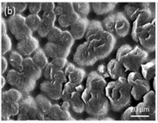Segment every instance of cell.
Segmentation results:
<instances>
[{"instance_id":"cell-18","label":"cell","mask_w":158,"mask_h":123,"mask_svg":"<svg viewBox=\"0 0 158 123\" xmlns=\"http://www.w3.org/2000/svg\"><path fill=\"white\" fill-rule=\"evenodd\" d=\"M150 84L147 80L144 78L138 79L131 85V96L134 97L135 100L139 101L142 99L143 96L145 95L147 92L150 91Z\"/></svg>"},{"instance_id":"cell-32","label":"cell","mask_w":158,"mask_h":123,"mask_svg":"<svg viewBox=\"0 0 158 123\" xmlns=\"http://www.w3.org/2000/svg\"><path fill=\"white\" fill-rule=\"evenodd\" d=\"M74 42H75V39L71 34V32L65 30V31H62L60 38L56 43L59 44V46H61L64 48L71 49L72 46L74 45Z\"/></svg>"},{"instance_id":"cell-3","label":"cell","mask_w":158,"mask_h":123,"mask_svg":"<svg viewBox=\"0 0 158 123\" xmlns=\"http://www.w3.org/2000/svg\"><path fill=\"white\" fill-rule=\"evenodd\" d=\"M24 94L17 89H10L2 94L3 118L9 119L10 116L19 114V105Z\"/></svg>"},{"instance_id":"cell-46","label":"cell","mask_w":158,"mask_h":123,"mask_svg":"<svg viewBox=\"0 0 158 123\" xmlns=\"http://www.w3.org/2000/svg\"><path fill=\"white\" fill-rule=\"evenodd\" d=\"M54 66H55L58 70H63L64 67L66 66V65L68 64V61L66 60V58H64V57H57L52 59L51 62Z\"/></svg>"},{"instance_id":"cell-37","label":"cell","mask_w":158,"mask_h":123,"mask_svg":"<svg viewBox=\"0 0 158 123\" xmlns=\"http://www.w3.org/2000/svg\"><path fill=\"white\" fill-rule=\"evenodd\" d=\"M9 11H10L12 13L11 16L13 15H21V13L26 10V8L28 7V4L27 3H9L6 4Z\"/></svg>"},{"instance_id":"cell-4","label":"cell","mask_w":158,"mask_h":123,"mask_svg":"<svg viewBox=\"0 0 158 123\" xmlns=\"http://www.w3.org/2000/svg\"><path fill=\"white\" fill-rule=\"evenodd\" d=\"M17 120L28 121V120H45V115L40 111L34 97L28 94H24L19 105V114Z\"/></svg>"},{"instance_id":"cell-26","label":"cell","mask_w":158,"mask_h":123,"mask_svg":"<svg viewBox=\"0 0 158 123\" xmlns=\"http://www.w3.org/2000/svg\"><path fill=\"white\" fill-rule=\"evenodd\" d=\"M116 3L107 2V3H93L91 6L96 15H104L113 11L115 9Z\"/></svg>"},{"instance_id":"cell-43","label":"cell","mask_w":158,"mask_h":123,"mask_svg":"<svg viewBox=\"0 0 158 123\" xmlns=\"http://www.w3.org/2000/svg\"><path fill=\"white\" fill-rule=\"evenodd\" d=\"M131 49H132V48L131 47L130 45H123V46H121L117 51L116 60H118L119 63H122L123 58L125 57V55H127Z\"/></svg>"},{"instance_id":"cell-39","label":"cell","mask_w":158,"mask_h":123,"mask_svg":"<svg viewBox=\"0 0 158 123\" xmlns=\"http://www.w3.org/2000/svg\"><path fill=\"white\" fill-rule=\"evenodd\" d=\"M53 27H54V23L41 19V22H40L39 28L37 29V32H38V34H39V36L40 37H47L48 33L50 32V30Z\"/></svg>"},{"instance_id":"cell-31","label":"cell","mask_w":158,"mask_h":123,"mask_svg":"<svg viewBox=\"0 0 158 123\" xmlns=\"http://www.w3.org/2000/svg\"><path fill=\"white\" fill-rule=\"evenodd\" d=\"M23 56L21 55L17 51L11 52L9 56V62L18 72H23Z\"/></svg>"},{"instance_id":"cell-2","label":"cell","mask_w":158,"mask_h":123,"mask_svg":"<svg viewBox=\"0 0 158 123\" xmlns=\"http://www.w3.org/2000/svg\"><path fill=\"white\" fill-rule=\"evenodd\" d=\"M85 111L94 117H104L109 110V101L105 91H95L85 88L82 94Z\"/></svg>"},{"instance_id":"cell-35","label":"cell","mask_w":158,"mask_h":123,"mask_svg":"<svg viewBox=\"0 0 158 123\" xmlns=\"http://www.w3.org/2000/svg\"><path fill=\"white\" fill-rule=\"evenodd\" d=\"M84 77H85V72L83 69L76 67L75 70L67 76V78L68 81H70L71 83H75V84H80L83 82Z\"/></svg>"},{"instance_id":"cell-47","label":"cell","mask_w":158,"mask_h":123,"mask_svg":"<svg viewBox=\"0 0 158 123\" xmlns=\"http://www.w3.org/2000/svg\"><path fill=\"white\" fill-rule=\"evenodd\" d=\"M52 80H54L56 82L63 84V83H65L67 82V76L65 75V73H64L63 70H58L54 73Z\"/></svg>"},{"instance_id":"cell-28","label":"cell","mask_w":158,"mask_h":123,"mask_svg":"<svg viewBox=\"0 0 158 123\" xmlns=\"http://www.w3.org/2000/svg\"><path fill=\"white\" fill-rule=\"evenodd\" d=\"M35 100L36 105H37L40 111L44 115H47L52 106L50 100L48 98V96H46L45 95H38L37 96H35Z\"/></svg>"},{"instance_id":"cell-56","label":"cell","mask_w":158,"mask_h":123,"mask_svg":"<svg viewBox=\"0 0 158 123\" xmlns=\"http://www.w3.org/2000/svg\"><path fill=\"white\" fill-rule=\"evenodd\" d=\"M60 106H61V108H63L64 110H69L71 108V103H70V102L63 101V103H62V104Z\"/></svg>"},{"instance_id":"cell-1","label":"cell","mask_w":158,"mask_h":123,"mask_svg":"<svg viewBox=\"0 0 158 123\" xmlns=\"http://www.w3.org/2000/svg\"><path fill=\"white\" fill-rule=\"evenodd\" d=\"M131 90V86L127 82V78L124 77L107 83L105 93L114 111H121L130 104Z\"/></svg>"},{"instance_id":"cell-5","label":"cell","mask_w":158,"mask_h":123,"mask_svg":"<svg viewBox=\"0 0 158 123\" xmlns=\"http://www.w3.org/2000/svg\"><path fill=\"white\" fill-rule=\"evenodd\" d=\"M6 80L10 85L19 90L23 94H28L35 88L36 80L27 75L24 72L10 70L6 76Z\"/></svg>"},{"instance_id":"cell-19","label":"cell","mask_w":158,"mask_h":123,"mask_svg":"<svg viewBox=\"0 0 158 123\" xmlns=\"http://www.w3.org/2000/svg\"><path fill=\"white\" fill-rule=\"evenodd\" d=\"M104 31L105 30L103 28L102 23H100L98 21H92L89 23L87 31L85 34L86 40L92 44L102 35Z\"/></svg>"},{"instance_id":"cell-17","label":"cell","mask_w":158,"mask_h":123,"mask_svg":"<svg viewBox=\"0 0 158 123\" xmlns=\"http://www.w3.org/2000/svg\"><path fill=\"white\" fill-rule=\"evenodd\" d=\"M45 120L48 121H71L73 120L69 110H64L58 104L52 105L51 109L47 115H45Z\"/></svg>"},{"instance_id":"cell-54","label":"cell","mask_w":158,"mask_h":123,"mask_svg":"<svg viewBox=\"0 0 158 123\" xmlns=\"http://www.w3.org/2000/svg\"><path fill=\"white\" fill-rule=\"evenodd\" d=\"M76 69V66L73 65V64L71 63H68L67 65H66V66L64 67V73H65V75L68 76L71 72H72L74 70Z\"/></svg>"},{"instance_id":"cell-49","label":"cell","mask_w":158,"mask_h":123,"mask_svg":"<svg viewBox=\"0 0 158 123\" xmlns=\"http://www.w3.org/2000/svg\"><path fill=\"white\" fill-rule=\"evenodd\" d=\"M142 78H143L142 74L139 72H131L129 75L127 76V82L129 83L131 86L133 84V83H134L136 80L142 79Z\"/></svg>"},{"instance_id":"cell-44","label":"cell","mask_w":158,"mask_h":123,"mask_svg":"<svg viewBox=\"0 0 158 123\" xmlns=\"http://www.w3.org/2000/svg\"><path fill=\"white\" fill-rule=\"evenodd\" d=\"M143 102L148 106L156 108V95L155 92L150 91L143 96Z\"/></svg>"},{"instance_id":"cell-38","label":"cell","mask_w":158,"mask_h":123,"mask_svg":"<svg viewBox=\"0 0 158 123\" xmlns=\"http://www.w3.org/2000/svg\"><path fill=\"white\" fill-rule=\"evenodd\" d=\"M40 22H41V18L38 15H31L30 14L26 17V24L28 28L33 31V33L37 31L40 24Z\"/></svg>"},{"instance_id":"cell-30","label":"cell","mask_w":158,"mask_h":123,"mask_svg":"<svg viewBox=\"0 0 158 123\" xmlns=\"http://www.w3.org/2000/svg\"><path fill=\"white\" fill-rule=\"evenodd\" d=\"M32 60H34L38 66H40V68L41 70H43L44 68L48 66V58L47 54L45 53L43 49L41 48H38L32 55Z\"/></svg>"},{"instance_id":"cell-12","label":"cell","mask_w":158,"mask_h":123,"mask_svg":"<svg viewBox=\"0 0 158 123\" xmlns=\"http://www.w3.org/2000/svg\"><path fill=\"white\" fill-rule=\"evenodd\" d=\"M40 91L52 100H59L63 91V84L54 80H46L40 84Z\"/></svg>"},{"instance_id":"cell-36","label":"cell","mask_w":158,"mask_h":123,"mask_svg":"<svg viewBox=\"0 0 158 123\" xmlns=\"http://www.w3.org/2000/svg\"><path fill=\"white\" fill-rule=\"evenodd\" d=\"M115 19H116V13L115 14H111L109 16H107L106 18H104L102 22V27L105 31L111 33V34H114V23Z\"/></svg>"},{"instance_id":"cell-48","label":"cell","mask_w":158,"mask_h":123,"mask_svg":"<svg viewBox=\"0 0 158 123\" xmlns=\"http://www.w3.org/2000/svg\"><path fill=\"white\" fill-rule=\"evenodd\" d=\"M28 11L31 15H38L42 8H41V3H29L28 4Z\"/></svg>"},{"instance_id":"cell-11","label":"cell","mask_w":158,"mask_h":123,"mask_svg":"<svg viewBox=\"0 0 158 123\" xmlns=\"http://www.w3.org/2000/svg\"><path fill=\"white\" fill-rule=\"evenodd\" d=\"M151 6L152 4H149L133 22L132 29H131V38L134 41L138 42V34L139 29L142 28L143 25L155 20V11L153 7Z\"/></svg>"},{"instance_id":"cell-10","label":"cell","mask_w":158,"mask_h":123,"mask_svg":"<svg viewBox=\"0 0 158 123\" xmlns=\"http://www.w3.org/2000/svg\"><path fill=\"white\" fill-rule=\"evenodd\" d=\"M138 42L149 52L156 49V25L155 20L143 25L138 34Z\"/></svg>"},{"instance_id":"cell-16","label":"cell","mask_w":158,"mask_h":123,"mask_svg":"<svg viewBox=\"0 0 158 123\" xmlns=\"http://www.w3.org/2000/svg\"><path fill=\"white\" fill-rule=\"evenodd\" d=\"M71 49L64 48L61 46H59V44L53 43V42H49L45 45L44 47V52L47 54L48 57L54 59L57 57H64V58H67L69 53H70Z\"/></svg>"},{"instance_id":"cell-33","label":"cell","mask_w":158,"mask_h":123,"mask_svg":"<svg viewBox=\"0 0 158 123\" xmlns=\"http://www.w3.org/2000/svg\"><path fill=\"white\" fill-rule=\"evenodd\" d=\"M73 7H74V11L81 18H86V16L89 15L90 11L89 3H85V2L73 3Z\"/></svg>"},{"instance_id":"cell-50","label":"cell","mask_w":158,"mask_h":123,"mask_svg":"<svg viewBox=\"0 0 158 123\" xmlns=\"http://www.w3.org/2000/svg\"><path fill=\"white\" fill-rule=\"evenodd\" d=\"M56 18H57V16H56L55 12L54 11H48V12H44L43 16H42V18L43 20L48 21V22H50V23H54L56 21Z\"/></svg>"},{"instance_id":"cell-52","label":"cell","mask_w":158,"mask_h":123,"mask_svg":"<svg viewBox=\"0 0 158 123\" xmlns=\"http://www.w3.org/2000/svg\"><path fill=\"white\" fill-rule=\"evenodd\" d=\"M56 7V4L53 2H49V3H41V8L44 12L54 11V9Z\"/></svg>"},{"instance_id":"cell-13","label":"cell","mask_w":158,"mask_h":123,"mask_svg":"<svg viewBox=\"0 0 158 123\" xmlns=\"http://www.w3.org/2000/svg\"><path fill=\"white\" fill-rule=\"evenodd\" d=\"M39 46V41L34 36H29L23 40H19L16 45V51L22 56L28 57L40 48Z\"/></svg>"},{"instance_id":"cell-34","label":"cell","mask_w":158,"mask_h":123,"mask_svg":"<svg viewBox=\"0 0 158 123\" xmlns=\"http://www.w3.org/2000/svg\"><path fill=\"white\" fill-rule=\"evenodd\" d=\"M71 11H74L73 3L71 2H61L56 4V7L54 9L56 16H62L64 14H67Z\"/></svg>"},{"instance_id":"cell-57","label":"cell","mask_w":158,"mask_h":123,"mask_svg":"<svg viewBox=\"0 0 158 123\" xmlns=\"http://www.w3.org/2000/svg\"><path fill=\"white\" fill-rule=\"evenodd\" d=\"M0 79H1V88H3L4 86V79L3 78V76L0 77Z\"/></svg>"},{"instance_id":"cell-24","label":"cell","mask_w":158,"mask_h":123,"mask_svg":"<svg viewBox=\"0 0 158 123\" xmlns=\"http://www.w3.org/2000/svg\"><path fill=\"white\" fill-rule=\"evenodd\" d=\"M89 22L86 18H79L71 27V34L75 40H80L85 36Z\"/></svg>"},{"instance_id":"cell-27","label":"cell","mask_w":158,"mask_h":123,"mask_svg":"<svg viewBox=\"0 0 158 123\" xmlns=\"http://www.w3.org/2000/svg\"><path fill=\"white\" fill-rule=\"evenodd\" d=\"M143 78L147 81L154 78L156 75V63L155 60H151L149 62L143 64L141 66Z\"/></svg>"},{"instance_id":"cell-41","label":"cell","mask_w":158,"mask_h":123,"mask_svg":"<svg viewBox=\"0 0 158 123\" xmlns=\"http://www.w3.org/2000/svg\"><path fill=\"white\" fill-rule=\"evenodd\" d=\"M42 71H43V72H42V74H43L44 78H45L46 79L52 80L53 76H54V73L58 71V69H57L51 62H49V63L48 64V66L44 68Z\"/></svg>"},{"instance_id":"cell-20","label":"cell","mask_w":158,"mask_h":123,"mask_svg":"<svg viewBox=\"0 0 158 123\" xmlns=\"http://www.w3.org/2000/svg\"><path fill=\"white\" fill-rule=\"evenodd\" d=\"M23 72L35 80H38L42 75V70L30 57H27L23 62Z\"/></svg>"},{"instance_id":"cell-15","label":"cell","mask_w":158,"mask_h":123,"mask_svg":"<svg viewBox=\"0 0 158 123\" xmlns=\"http://www.w3.org/2000/svg\"><path fill=\"white\" fill-rule=\"evenodd\" d=\"M107 82L97 72H91L87 78L86 88L95 91H105Z\"/></svg>"},{"instance_id":"cell-7","label":"cell","mask_w":158,"mask_h":123,"mask_svg":"<svg viewBox=\"0 0 158 123\" xmlns=\"http://www.w3.org/2000/svg\"><path fill=\"white\" fill-rule=\"evenodd\" d=\"M148 60V53L138 46H136L123 58L122 64L127 71L138 72L143 64Z\"/></svg>"},{"instance_id":"cell-21","label":"cell","mask_w":158,"mask_h":123,"mask_svg":"<svg viewBox=\"0 0 158 123\" xmlns=\"http://www.w3.org/2000/svg\"><path fill=\"white\" fill-rule=\"evenodd\" d=\"M138 121H153L156 119V108L148 106L142 102L135 107Z\"/></svg>"},{"instance_id":"cell-23","label":"cell","mask_w":158,"mask_h":123,"mask_svg":"<svg viewBox=\"0 0 158 123\" xmlns=\"http://www.w3.org/2000/svg\"><path fill=\"white\" fill-rule=\"evenodd\" d=\"M107 72L112 79L117 80L119 78L126 77V68L124 67L122 63H119L118 60H112L107 64Z\"/></svg>"},{"instance_id":"cell-22","label":"cell","mask_w":158,"mask_h":123,"mask_svg":"<svg viewBox=\"0 0 158 123\" xmlns=\"http://www.w3.org/2000/svg\"><path fill=\"white\" fill-rule=\"evenodd\" d=\"M150 4L147 3H129L124 7V14L128 19L133 21L139 16V14L146 8Z\"/></svg>"},{"instance_id":"cell-51","label":"cell","mask_w":158,"mask_h":123,"mask_svg":"<svg viewBox=\"0 0 158 123\" xmlns=\"http://www.w3.org/2000/svg\"><path fill=\"white\" fill-rule=\"evenodd\" d=\"M97 73H98L100 76H102L103 78H107L109 77V74H108V72H107V66H106L105 65H103V64L98 66V67H97Z\"/></svg>"},{"instance_id":"cell-8","label":"cell","mask_w":158,"mask_h":123,"mask_svg":"<svg viewBox=\"0 0 158 123\" xmlns=\"http://www.w3.org/2000/svg\"><path fill=\"white\" fill-rule=\"evenodd\" d=\"M7 26L17 40H22L27 37L33 36V31L26 24V17L22 15L10 16L7 20Z\"/></svg>"},{"instance_id":"cell-55","label":"cell","mask_w":158,"mask_h":123,"mask_svg":"<svg viewBox=\"0 0 158 123\" xmlns=\"http://www.w3.org/2000/svg\"><path fill=\"white\" fill-rule=\"evenodd\" d=\"M7 67H8V61L4 57H2V59H1V72L4 73L7 70Z\"/></svg>"},{"instance_id":"cell-42","label":"cell","mask_w":158,"mask_h":123,"mask_svg":"<svg viewBox=\"0 0 158 123\" xmlns=\"http://www.w3.org/2000/svg\"><path fill=\"white\" fill-rule=\"evenodd\" d=\"M121 120H123V121H138V117L136 115L135 107L127 108L122 114Z\"/></svg>"},{"instance_id":"cell-9","label":"cell","mask_w":158,"mask_h":123,"mask_svg":"<svg viewBox=\"0 0 158 123\" xmlns=\"http://www.w3.org/2000/svg\"><path fill=\"white\" fill-rule=\"evenodd\" d=\"M74 62L81 66H90L96 63L98 60L97 57L94 53L92 45L89 42H84L81 44L78 48H77L74 57Z\"/></svg>"},{"instance_id":"cell-58","label":"cell","mask_w":158,"mask_h":123,"mask_svg":"<svg viewBox=\"0 0 158 123\" xmlns=\"http://www.w3.org/2000/svg\"><path fill=\"white\" fill-rule=\"evenodd\" d=\"M102 121H113L114 120L109 119V118H104V119H102Z\"/></svg>"},{"instance_id":"cell-53","label":"cell","mask_w":158,"mask_h":123,"mask_svg":"<svg viewBox=\"0 0 158 123\" xmlns=\"http://www.w3.org/2000/svg\"><path fill=\"white\" fill-rule=\"evenodd\" d=\"M71 98V93L70 91H68L67 90L64 89L62 91V94H61V99L65 102H70V100Z\"/></svg>"},{"instance_id":"cell-25","label":"cell","mask_w":158,"mask_h":123,"mask_svg":"<svg viewBox=\"0 0 158 123\" xmlns=\"http://www.w3.org/2000/svg\"><path fill=\"white\" fill-rule=\"evenodd\" d=\"M82 94L83 92L79 91H76L71 94V98L70 100L71 108L77 114H82L85 111V104L82 97Z\"/></svg>"},{"instance_id":"cell-40","label":"cell","mask_w":158,"mask_h":123,"mask_svg":"<svg viewBox=\"0 0 158 123\" xmlns=\"http://www.w3.org/2000/svg\"><path fill=\"white\" fill-rule=\"evenodd\" d=\"M61 34H62V30L59 28H58V27H55V26H54V27L50 30V32L48 33L47 38H48V40L49 42L56 43V42L59 40V38H60Z\"/></svg>"},{"instance_id":"cell-14","label":"cell","mask_w":158,"mask_h":123,"mask_svg":"<svg viewBox=\"0 0 158 123\" xmlns=\"http://www.w3.org/2000/svg\"><path fill=\"white\" fill-rule=\"evenodd\" d=\"M130 31V22L123 12L116 13L114 23V34L118 37L124 38Z\"/></svg>"},{"instance_id":"cell-6","label":"cell","mask_w":158,"mask_h":123,"mask_svg":"<svg viewBox=\"0 0 158 123\" xmlns=\"http://www.w3.org/2000/svg\"><path fill=\"white\" fill-rule=\"evenodd\" d=\"M91 45L97 59L103 60L114 50L116 45V38L113 34L104 31L102 35Z\"/></svg>"},{"instance_id":"cell-45","label":"cell","mask_w":158,"mask_h":123,"mask_svg":"<svg viewBox=\"0 0 158 123\" xmlns=\"http://www.w3.org/2000/svg\"><path fill=\"white\" fill-rule=\"evenodd\" d=\"M11 49V40L10 39L6 32H4L2 36V53L5 54L7 52Z\"/></svg>"},{"instance_id":"cell-29","label":"cell","mask_w":158,"mask_h":123,"mask_svg":"<svg viewBox=\"0 0 158 123\" xmlns=\"http://www.w3.org/2000/svg\"><path fill=\"white\" fill-rule=\"evenodd\" d=\"M79 18H80V16L74 11H71L70 13L59 16V23L64 28L69 27V26L71 27L78 20Z\"/></svg>"}]
</instances>
